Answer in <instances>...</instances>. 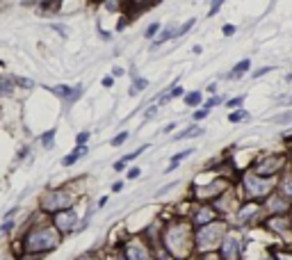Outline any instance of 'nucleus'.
Wrapping results in <instances>:
<instances>
[{
  "label": "nucleus",
  "instance_id": "1",
  "mask_svg": "<svg viewBox=\"0 0 292 260\" xmlns=\"http://www.w3.org/2000/svg\"><path fill=\"white\" fill-rule=\"evenodd\" d=\"M60 244V233L55 228H39L25 238V249L30 254H37V251H50Z\"/></svg>",
  "mask_w": 292,
  "mask_h": 260
},
{
  "label": "nucleus",
  "instance_id": "2",
  "mask_svg": "<svg viewBox=\"0 0 292 260\" xmlns=\"http://www.w3.org/2000/svg\"><path fill=\"white\" fill-rule=\"evenodd\" d=\"M167 247L171 254L176 256H185L189 251V231L187 226H171L167 231Z\"/></svg>",
  "mask_w": 292,
  "mask_h": 260
},
{
  "label": "nucleus",
  "instance_id": "3",
  "mask_svg": "<svg viewBox=\"0 0 292 260\" xmlns=\"http://www.w3.org/2000/svg\"><path fill=\"white\" fill-rule=\"evenodd\" d=\"M222 233H224V226H222V224H212V226L201 228V231H199V238H196V242H199V249H203V251L212 249V247L219 242Z\"/></svg>",
  "mask_w": 292,
  "mask_h": 260
},
{
  "label": "nucleus",
  "instance_id": "4",
  "mask_svg": "<svg viewBox=\"0 0 292 260\" xmlns=\"http://www.w3.org/2000/svg\"><path fill=\"white\" fill-rule=\"evenodd\" d=\"M41 206H43V210H48V212H60L62 208L71 206V196L66 192H53V194L43 196Z\"/></svg>",
  "mask_w": 292,
  "mask_h": 260
},
{
  "label": "nucleus",
  "instance_id": "5",
  "mask_svg": "<svg viewBox=\"0 0 292 260\" xmlns=\"http://www.w3.org/2000/svg\"><path fill=\"white\" fill-rule=\"evenodd\" d=\"M244 185H247V192H249L251 196H260V194H265V192H270L272 180H260V178H256V176H247V178H244Z\"/></svg>",
  "mask_w": 292,
  "mask_h": 260
},
{
  "label": "nucleus",
  "instance_id": "6",
  "mask_svg": "<svg viewBox=\"0 0 292 260\" xmlns=\"http://www.w3.org/2000/svg\"><path fill=\"white\" fill-rule=\"evenodd\" d=\"M73 224H76V212L64 210V212H57V215H55V226H57V231H62V233H69L71 228H73Z\"/></svg>",
  "mask_w": 292,
  "mask_h": 260
},
{
  "label": "nucleus",
  "instance_id": "7",
  "mask_svg": "<svg viewBox=\"0 0 292 260\" xmlns=\"http://www.w3.org/2000/svg\"><path fill=\"white\" fill-rule=\"evenodd\" d=\"M222 254H224V258L226 260H238L240 258V242L235 238H226Z\"/></svg>",
  "mask_w": 292,
  "mask_h": 260
},
{
  "label": "nucleus",
  "instance_id": "8",
  "mask_svg": "<svg viewBox=\"0 0 292 260\" xmlns=\"http://www.w3.org/2000/svg\"><path fill=\"white\" fill-rule=\"evenodd\" d=\"M126 256H128V260H148V254L142 244H130L126 249Z\"/></svg>",
  "mask_w": 292,
  "mask_h": 260
},
{
  "label": "nucleus",
  "instance_id": "9",
  "mask_svg": "<svg viewBox=\"0 0 292 260\" xmlns=\"http://www.w3.org/2000/svg\"><path fill=\"white\" fill-rule=\"evenodd\" d=\"M279 164H281V160H272V162H267V164L263 162V164H260V171H263V173H270L272 169H276Z\"/></svg>",
  "mask_w": 292,
  "mask_h": 260
},
{
  "label": "nucleus",
  "instance_id": "10",
  "mask_svg": "<svg viewBox=\"0 0 292 260\" xmlns=\"http://www.w3.org/2000/svg\"><path fill=\"white\" fill-rule=\"evenodd\" d=\"M80 153H85V148H80V151H73V153H69V155L64 157V164H73L78 160V155H80Z\"/></svg>",
  "mask_w": 292,
  "mask_h": 260
},
{
  "label": "nucleus",
  "instance_id": "11",
  "mask_svg": "<svg viewBox=\"0 0 292 260\" xmlns=\"http://www.w3.org/2000/svg\"><path fill=\"white\" fill-rule=\"evenodd\" d=\"M249 69V60H244V62H240L238 66H235V71H233L231 76H240V73H242V71H247Z\"/></svg>",
  "mask_w": 292,
  "mask_h": 260
},
{
  "label": "nucleus",
  "instance_id": "12",
  "mask_svg": "<svg viewBox=\"0 0 292 260\" xmlns=\"http://www.w3.org/2000/svg\"><path fill=\"white\" fill-rule=\"evenodd\" d=\"M292 119V112H286V114H279V117H274V124H286V121H290Z\"/></svg>",
  "mask_w": 292,
  "mask_h": 260
},
{
  "label": "nucleus",
  "instance_id": "13",
  "mask_svg": "<svg viewBox=\"0 0 292 260\" xmlns=\"http://www.w3.org/2000/svg\"><path fill=\"white\" fill-rule=\"evenodd\" d=\"M283 194L292 196V176H290V178H286V180H283Z\"/></svg>",
  "mask_w": 292,
  "mask_h": 260
},
{
  "label": "nucleus",
  "instance_id": "14",
  "mask_svg": "<svg viewBox=\"0 0 292 260\" xmlns=\"http://www.w3.org/2000/svg\"><path fill=\"white\" fill-rule=\"evenodd\" d=\"M53 137H55V130H48V132L43 135V146H50V144H53Z\"/></svg>",
  "mask_w": 292,
  "mask_h": 260
},
{
  "label": "nucleus",
  "instance_id": "15",
  "mask_svg": "<svg viewBox=\"0 0 292 260\" xmlns=\"http://www.w3.org/2000/svg\"><path fill=\"white\" fill-rule=\"evenodd\" d=\"M146 85H148V82H146V80H137V82H135V87L130 89V94H137V92H142V89H144Z\"/></svg>",
  "mask_w": 292,
  "mask_h": 260
},
{
  "label": "nucleus",
  "instance_id": "16",
  "mask_svg": "<svg viewBox=\"0 0 292 260\" xmlns=\"http://www.w3.org/2000/svg\"><path fill=\"white\" fill-rule=\"evenodd\" d=\"M201 101V94L199 92H194V94H189L187 96V105H196Z\"/></svg>",
  "mask_w": 292,
  "mask_h": 260
},
{
  "label": "nucleus",
  "instance_id": "17",
  "mask_svg": "<svg viewBox=\"0 0 292 260\" xmlns=\"http://www.w3.org/2000/svg\"><path fill=\"white\" fill-rule=\"evenodd\" d=\"M212 217V210H201L199 215H196V219H199V222H206V219H210Z\"/></svg>",
  "mask_w": 292,
  "mask_h": 260
},
{
  "label": "nucleus",
  "instance_id": "18",
  "mask_svg": "<svg viewBox=\"0 0 292 260\" xmlns=\"http://www.w3.org/2000/svg\"><path fill=\"white\" fill-rule=\"evenodd\" d=\"M189 153H192V148H187V151H183V153H178V155H173V164H178L183 157H187Z\"/></svg>",
  "mask_w": 292,
  "mask_h": 260
},
{
  "label": "nucleus",
  "instance_id": "19",
  "mask_svg": "<svg viewBox=\"0 0 292 260\" xmlns=\"http://www.w3.org/2000/svg\"><path fill=\"white\" fill-rule=\"evenodd\" d=\"M157 30H160V25H157V23H153V25L148 27V30H146V37H148V39H151V37H155V32H157Z\"/></svg>",
  "mask_w": 292,
  "mask_h": 260
},
{
  "label": "nucleus",
  "instance_id": "20",
  "mask_svg": "<svg viewBox=\"0 0 292 260\" xmlns=\"http://www.w3.org/2000/svg\"><path fill=\"white\" fill-rule=\"evenodd\" d=\"M16 85H21V87H32L34 82H32V80H27V78H16Z\"/></svg>",
  "mask_w": 292,
  "mask_h": 260
},
{
  "label": "nucleus",
  "instance_id": "21",
  "mask_svg": "<svg viewBox=\"0 0 292 260\" xmlns=\"http://www.w3.org/2000/svg\"><path fill=\"white\" fill-rule=\"evenodd\" d=\"M126 139H128V135H126V132H121V135H119V137H117V139H114V141H112V144H114V146H121V144H124V141H126Z\"/></svg>",
  "mask_w": 292,
  "mask_h": 260
},
{
  "label": "nucleus",
  "instance_id": "22",
  "mask_svg": "<svg viewBox=\"0 0 292 260\" xmlns=\"http://www.w3.org/2000/svg\"><path fill=\"white\" fill-rule=\"evenodd\" d=\"M242 105V96H238V98H233V101H228V108H240Z\"/></svg>",
  "mask_w": 292,
  "mask_h": 260
},
{
  "label": "nucleus",
  "instance_id": "23",
  "mask_svg": "<svg viewBox=\"0 0 292 260\" xmlns=\"http://www.w3.org/2000/svg\"><path fill=\"white\" fill-rule=\"evenodd\" d=\"M0 94H9V82L7 80L0 82Z\"/></svg>",
  "mask_w": 292,
  "mask_h": 260
},
{
  "label": "nucleus",
  "instance_id": "24",
  "mask_svg": "<svg viewBox=\"0 0 292 260\" xmlns=\"http://www.w3.org/2000/svg\"><path fill=\"white\" fill-rule=\"evenodd\" d=\"M233 32H235V27L233 25H224V34H226V37H231Z\"/></svg>",
  "mask_w": 292,
  "mask_h": 260
},
{
  "label": "nucleus",
  "instance_id": "25",
  "mask_svg": "<svg viewBox=\"0 0 292 260\" xmlns=\"http://www.w3.org/2000/svg\"><path fill=\"white\" fill-rule=\"evenodd\" d=\"M140 176V169H130L128 171V178H137Z\"/></svg>",
  "mask_w": 292,
  "mask_h": 260
},
{
  "label": "nucleus",
  "instance_id": "26",
  "mask_svg": "<svg viewBox=\"0 0 292 260\" xmlns=\"http://www.w3.org/2000/svg\"><path fill=\"white\" fill-rule=\"evenodd\" d=\"M87 137H89L87 132H80V135H78V144H85V141H87Z\"/></svg>",
  "mask_w": 292,
  "mask_h": 260
},
{
  "label": "nucleus",
  "instance_id": "27",
  "mask_svg": "<svg viewBox=\"0 0 292 260\" xmlns=\"http://www.w3.org/2000/svg\"><path fill=\"white\" fill-rule=\"evenodd\" d=\"M242 117H244V112H235V114H233V117H231V121H240V119H242Z\"/></svg>",
  "mask_w": 292,
  "mask_h": 260
},
{
  "label": "nucleus",
  "instance_id": "28",
  "mask_svg": "<svg viewBox=\"0 0 292 260\" xmlns=\"http://www.w3.org/2000/svg\"><path fill=\"white\" fill-rule=\"evenodd\" d=\"M112 82H114V80H112L110 76H108V78H103V87H112Z\"/></svg>",
  "mask_w": 292,
  "mask_h": 260
},
{
  "label": "nucleus",
  "instance_id": "29",
  "mask_svg": "<svg viewBox=\"0 0 292 260\" xmlns=\"http://www.w3.org/2000/svg\"><path fill=\"white\" fill-rule=\"evenodd\" d=\"M267 71H272V66H265V69H260V71H256V76H263V73H267Z\"/></svg>",
  "mask_w": 292,
  "mask_h": 260
},
{
  "label": "nucleus",
  "instance_id": "30",
  "mask_svg": "<svg viewBox=\"0 0 292 260\" xmlns=\"http://www.w3.org/2000/svg\"><path fill=\"white\" fill-rule=\"evenodd\" d=\"M281 260H292V258H290V256H281Z\"/></svg>",
  "mask_w": 292,
  "mask_h": 260
},
{
  "label": "nucleus",
  "instance_id": "31",
  "mask_svg": "<svg viewBox=\"0 0 292 260\" xmlns=\"http://www.w3.org/2000/svg\"><path fill=\"white\" fill-rule=\"evenodd\" d=\"M80 260H92V258H89V256H85V258H80Z\"/></svg>",
  "mask_w": 292,
  "mask_h": 260
},
{
  "label": "nucleus",
  "instance_id": "32",
  "mask_svg": "<svg viewBox=\"0 0 292 260\" xmlns=\"http://www.w3.org/2000/svg\"><path fill=\"white\" fill-rule=\"evenodd\" d=\"M288 101H290V103H292V96H288Z\"/></svg>",
  "mask_w": 292,
  "mask_h": 260
},
{
  "label": "nucleus",
  "instance_id": "33",
  "mask_svg": "<svg viewBox=\"0 0 292 260\" xmlns=\"http://www.w3.org/2000/svg\"><path fill=\"white\" fill-rule=\"evenodd\" d=\"M5 260H14V258H5Z\"/></svg>",
  "mask_w": 292,
  "mask_h": 260
}]
</instances>
